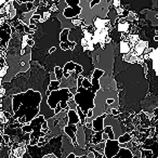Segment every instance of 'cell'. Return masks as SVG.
I'll return each instance as SVG.
<instances>
[{"instance_id": "10", "label": "cell", "mask_w": 158, "mask_h": 158, "mask_svg": "<svg viewBox=\"0 0 158 158\" xmlns=\"http://www.w3.org/2000/svg\"><path fill=\"white\" fill-rule=\"evenodd\" d=\"M67 117H68V123L67 125H78L80 123V119H79V116L77 114L76 110H67Z\"/></svg>"}, {"instance_id": "23", "label": "cell", "mask_w": 158, "mask_h": 158, "mask_svg": "<svg viewBox=\"0 0 158 158\" xmlns=\"http://www.w3.org/2000/svg\"><path fill=\"white\" fill-rule=\"evenodd\" d=\"M57 156L55 155L54 153H52V152H50L49 154H46V155H44V158H56Z\"/></svg>"}, {"instance_id": "16", "label": "cell", "mask_w": 158, "mask_h": 158, "mask_svg": "<svg viewBox=\"0 0 158 158\" xmlns=\"http://www.w3.org/2000/svg\"><path fill=\"white\" fill-rule=\"evenodd\" d=\"M70 22H72V24L74 25L75 27H77V26L79 27L84 25V19H80V15H77V16H75V18L70 19Z\"/></svg>"}, {"instance_id": "25", "label": "cell", "mask_w": 158, "mask_h": 158, "mask_svg": "<svg viewBox=\"0 0 158 158\" xmlns=\"http://www.w3.org/2000/svg\"><path fill=\"white\" fill-rule=\"evenodd\" d=\"M110 114H112L113 116L117 117L119 115V112H118V110H117V108H112V110H110Z\"/></svg>"}, {"instance_id": "9", "label": "cell", "mask_w": 158, "mask_h": 158, "mask_svg": "<svg viewBox=\"0 0 158 158\" xmlns=\"http://www.w3.org/2000/svg\"><path fill=\"white\" fill-rule=\"evenodd\" d=\"M77 136V142H78L79 147H82V148H86V135H85L84 127H82L81 123H78V129L76 132Z\"/></svg>"}, {"instance_id": "12", "label": "cell", "mask_w": 158, "mask_h": 158, "mask_svg": "<svg viewBox=\"0 0 158 158\" xmlns=\"http://www.w3.org/2000/svg\"><path fill=\"white\" fill-rule=\"evenodd\" d=\"M103 132L104 131H93L91 136L90 145H95L100 142H103Z\"/></svg>"}, {"instance_id": "19", "label": "cell", "mask_w": 158, "mask_h": 158, "mask_svg": "<svg viewBox=\"0 0 158 158\" xmlns=\"http://www.w3.org/2000/svg\"><path fill=\"white\" fill-rule=\"evenodd\" d=\"M104 132H106V133L108 134V138L110 139H116V135H115L114 133V130H113V128L110 127V126H104Z\"/></svg>"}, {"instance_id": "32", "label": "cell", "mask_w": 158, "mask_h": 158, "mask_svg": "<svg viewBox=\"0 0 158 158\" xmlns=\"http://www.w3.org/2000/svg\"><path fill=\"white\" fill-rule=\"evenodd\" d=\"M107 139H110L108 138V134L106 132H103V141H106Z\"/></svg>"}, {"instance_id": "13", "label": "cell", "mask_w": 158, "mask_h": 158, "mask_svg": "<svg viewBox=\"0 0 158 158\" xmlns=\"http://www.w3.org/2000/svg\"><path fill=\"white\" fill-rule=\"evenodd\" d=\"M131 49H132V46L128 40H121L120 41V48H119L121 54H125V53L130 52Z\"/></svg>"}, {"instance_id": "33", "label": "cell", "mask_w": 158, "mask_h": 158, "mask_svg": "<svg viewBox=\"0 0 158 158\" xmlns=\"http://www.w3.org/2000/svg\"><path fill=\"white\" fill-rule=\"evenodd\" d=\"M55 50H56V48H55V47H52V48H50L49 49V53H53V52H55Z\"/></svg>"}, {"instance_id": "27", "label": "cell", "mask_w": 158, "mask_h": 158, "mask_svg": "<svg viewBox=\"0 0 158 158\" xmlns=\"http://www.w3.org/2000/svg\"><path fill=\"white\" fill-rule=\"evenodd\" d=\"M28 27L31 29V31H36V29H37V25H36V24H31V23H29V24H28Z\"/></svg>"}, {"instance_id": "5", "label": "cell", "mask_w": 158, "mask_h": 158, "mask_svg": "<svg viewBox=\"0 0 158 158\" xmlns=\"http://www.w3.org/2000/svg\"><path fill=\"white\" fill-rule=\"evenodd\" d=\"M120 149V143L117 139H107L105 141V148H104V156L106 158H114L116 154Z\"/></svg>"}, {"instance_id": "1", "label": "cell", "mask_w": 158, "mask_h": 158, "mask_svg": "<svg viewBox=\"0 0 158 158\" xmlns=\"http://www.w3.org/2000/svg\"><path fill=\"white\" fill-rule=\"evenodd\" d=\"M42 101L41 93L37 90L28 89L25 92L18 93L12 98L14 120L22 125L28 123L31 119L37 117L40 112V103Z\"/></svg>"}, {"instance_id": "22", "label": "cell", "mask_w": 158, "mask_h": 158, "mask_svg": "<svg viewBox=\"0 0 158 158\" xmlns=\"http://www.w3.org/2000/svg\"><path fill=\"white\" fill-rule=\"evenodd\" d=\"M68 107L72 108V110H76V107H77V103H76V102H75L74 98H73V99H69V100H68Z\"/></svg>"}, {"instance_id": "8", "label": "cell", "mask_w": 158, "mask_h": 158, "mask_svg": "<svg viewBox=\"0 0 158 158\" xmlns=\"http://www.w3.org/2000/svg\"><path fill=\"white\" fill-rule=\"evenodd\" d=\"M107 116V114H102L94 118L92 121V130L93 131H103L104 130V119Z\"/></svg>"}, {"instance_id": "31", "label": "cell", "mask_w": 158, "mask_h": 158, "mask_svg": "<svg viewBox=\"0 0 158 158\" xmlns=\"http://www.w3.org/2000/svg\"><path fill=\"white\" fill-rule=\"evenodd\" d=\"M66 157L67 158H75V157H77V155H76V153H70V154H68Z\"/></svg>"}, {"instance_id": "17", "label": "cell", "mask_w": 158, "mask_h": 158, "mask_svg": "<svg viewBox=\"0 0 158 158\" xmlns=\"http://www.w3.org/2000/svg\"><path fill=\"white\" fill-rule=\"evenodd\" d=\"M117 140L119 141V143H127L129 142V141L132 140V135L130 133H128V132H126L125 134H123V135H119V138L117 139Z\"/></svg>"}, {"instance_id": "26", "label": "cell", "mask_w": 158, "mask_h": 158, "mask_svg": "<svg viewBox=\"0 0 158 158\" xmlns=\"http://www.w3.org/2000/svg\"><path fill=\"white\" fill-rule=\"evenodd\" d=\"M101 2V0H91V3H90V8H93L94 6L99 5Z\"/></svg>"}, {"instance_id": "4", "label": "cell", "mask_w": 158, "mask_h": 158, "mask_svg": "<svg viewBox=\"0 0 158 158\" xmlns=\"http://www.w3.org/2000/svg\"><path fill=\"white\" fill-rule=\"evenodd\" d=\"M68 8H65L63 11V15L65 19H72L77 15H80L82 12V7L80 6L81 0H65Z\"/></svg>"}, {"instance_id": "21", "label": "cell", "mask_w": 158, "mask_h": 158, "mask_svg": "<svg viewBox=\"0 0 158 158\" xmlns=\"http://www.w3.org/2000/svg\"><path fill=\"white\" fill-rule=\"evenodd\" d=\"M81 86L85 87V88H91V87H92V84H91V79L90 78H84Z\"/></svg>"}, {"instance_id": "35", "label": "cell", "mask_w": 158, "mask_h": 158, "mask_svg": "<svg viewBox=\"0 0 158 158\" xmlns=\"http://www.w3.org/2000/svg\"><path fill=\"white\" fill-rule=\"evenodd\" d=\"M52 1H54V0H52Z\"/></svg>"}, {"instance_id": "18", "label": "cell", "mask_w": 158, "mask_h": 158, "mask_svg": "<svg viewBox=\"0 0 158 158\" xmlns=\"http://www.w3.org/2000/svg\"><path fill=\"white\" fill-rule=\"evenodd\" d=\"M54 74H55V78L57 80H62L64 77V73H63V68H61L60 66H55L54 67Z\"/></svg>"}, {"instance_id": "29", "label": "cell", "mask_w": 158, "mask_h": 158, "mask_svg": "<svg viewBox=\"0 0 158 158\" xmlns=\"http://www.w3.org/2000/svg\"><path fill=\"white\" fill-rule=\"evenodd\" d=\"M34 44H35V41H34V39H28V42H27V46H28V47H33Z\"/></svg>"}, {"instance_id": "7", "label": "cell", "mask_w": 158, "mask_h": 158, "mask_svg": "<svg viewBox=\"0 0 158 158\" xmlns=\"http://www.w3.org/2000/svg\"><path fill=\"white\" fill-rule=\"evenodd\" d=\"M104 75V72L99 68H95L93 70L92 77H91V84H92V89L97 92H99L101 89V82H100V78Z\"/></svg>"}, {"instance_id": "15", "label": "cell", "mask_w": 158, "mask_h": 158, "mask_svg": "<svg viewBox=\"0 0 158 158\" xmlns=\"http://www.w3.org/2000/svg\"><path fill=\"white\" fill-rule=\"evenodd\" d=\"M60 86H61V80H50L49 82V86H48V89L50 91H53V90H57L60 89Z\"/></svg>"}, {"instance_id": "6", "label": "cell", "mask_w": 158, "mask_h": 158, "mask_svg": "<svg viewBox=\"0 0 158 158\" xmlns=\"http://www.w3.org/2000/svg\"><path fill=\"white\" fill-rule=\"evenodd\" d=\"M70 33L69 28H64L63 31L60 34V48L63 51H67V50H75L76 48V42L75 41H69L67 38L68 34Z\"/></svg>"}, {"instance_id": "11", "label": "cell", "mask_w": 158, "mask_h": 158, "mask_svg": "<svg viewBox=\"0 0 158 158\" xmlns=\"http://www.w3.org/2000/svg\"><path fill=\"white\" fill-rule=\"evenodd\" d=\"M123 157H127V158L134 157L131 149L128 148V147H120L119 152L116 154V156H115L114 158H123Z\"/></svg>"}, {"instance_id": "14", "label": "cell", "mask_w": 158, "mask_h": 158, "mask_svg": "<svg viewBox=\"0 0 158 158\" xmlns=\"http://www.w3.org/2000/svg\"><path fill=\"white\" fill-rule=\"evenodd\" d=\"M76 110H77V114H78V116H79V119H80V123L81 125H85V123H87V115L84 113V110L80 108V106L79 105H77V107H76Z\"/></svg>"}, {"instance_id": "24", "label": "cell", "mask_w": 158, "mask_h": 158, "mask_svg": "<svg viewBox=\"0 0 158 158\" xmlns=\"http://www.w3.org/2000/svg\"><path fill=\"white\" fill-rule=\"evenodd\" d=\"M6 95V89L3 87H0V99H3Z\"/></svg>"}, {"instance_id": "20", "label": "cell", "mask_w": 158, "mask_h": 158, "mask_svg": "<svg viewBox=\"0 0 158 158\" xmlns=\"http://www.w3.org/2000/svg\"><path fill=\"white\" fill-rule=\"evenodd\" d=\"M152 157L153 156V152L151 149H141V157Z\"/></svg>"}, {"instance_id": "30", "label": "cell", "mask_w": 158, "mask_h": 158, "mask_svg": "<svg viewBox=\"0 0 158 158\" xmlns=\"http://www.w3.org/2000/svg\"><path fill=\"white\" fill-rule=\"evenodd\" d=\"M85 126H86L87 128H90V129H92V121H87V123H85Z\"/></svg>"}, {"instance_id": "28", "label": "cell", "mask_w": 158, "mask_h": 158, "mask_svg": "<svg viewBox=\"0 0 158 158\" xmlns=\"http://www.w3.org/2000/svg\"><path fill=\"white\" fill-rule=\"evenodd\" d=\"M115 102V100L113 99H106V105H110V104H113Z\"/></svg>"}, {"instance_id": "3", "label": "cell", "mask_w": 158, "mask_h": 158, "mask_svg": "<svg viewBox=\"0 0 158 158\" xmlns=\"http://www.w3.org/2000/svg\"><path fill=\"white\" fill-rule=\"evenodd\" d=\"M74 94L69 91V88H64L62 89H57V90H53L51 91L50 95L47 97V102H48L50 108L54 110L56 106H61L62 110H68V100L73 99Z\"/></svg>"}, {"instance_id": "2", "label": "cell", "mask_w": 158, "mask_h": 158, "mask_svg": "<svg viewBox=\"0 0 158 158\" xmlns=\"http://www.w3.org/2000/svg\"><path fill=\"white\" fill-rule=\"evenodd\" d=\"M97 93L98 92L93 90L92 87L91 88H85L82 86L77 87V92L74 94V100L86 115L90 108L94 110V100L97 98Z\"/></svg>"}, {"instance_id": "34", "label": "cell", "mask_w": 158, "mask_h": 158, "mask_svg": "<svg viewBox=\"0 0 158 158\" xmlns=\"http://www.w3.org/2000/svg\"><path fill=\"white\" fill-rule=\"evenodd\" d=\"M156 18H157V20H158V14H157V15H156Z\"/></svg>"}]
</instances>
